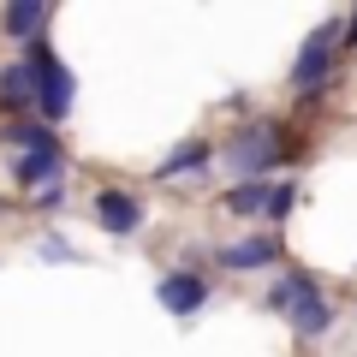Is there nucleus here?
<instances>
[{"label": "nucleus", "instance_id": "1", "mask_svg": "<svg viewBox=\"0 0 357 357\" xmlns=\"http://www.w3.org/2000/svg\"><path fill=\"white\" fill-rule=\"evenodd\" d=\"M268 310H286L292 328L304 333V340L328 333V321H333L328 298H321V286L310 280V274H286V280H274V286H268Z\"/></svg>", "mask_w": 357, "mask_h": 357}, {"label": "nucleus", "instance_id": "2", "mask_svg": "<svg viewBox=\"0 0 357 357\" xmlns=\"http://www.w3.org/2000/svg\"><path fill=\"white\" fill-rule=\"evenodd\" d=\"M24 66L36 72V107H42L48 119H66V114H72V89H77V84H72V72L60 66V54H54L48 42H30V48H24Z\"/></svg>", "mask_w": 357, "mask_h": 357}, {"label": "nucleus", "instance_id": "3", "mask_svg": "<svg viewBox=\"0 0 357 357\" xmlns=\"http://www.w3.org/2000/svg\"><path fill=\"white\" fill-rule=\"evenodd\" d=\"M333 48H340V42H333V24H321L316 36L304 42V48H298V66H292V89L298 96H321V84H328V72H333Z\"/></svg>", "mask_w": 357, "mask_h": 357}, {"label": "nucleus", "instance_id": "4", "mask_svg": "<svg viewBox=\"0 0 357 357\" xmlns=\"http://www.w3.org/2000/svg\"><path fill=\"white\" fill-rule=\"evenodd\" d=\"M280 155H286V149H280V131H274V126H262V131H238V137L227 143V161L238 167L244 178H262L268 167L280 161Z\"/></svg>", "mask_w": 357, "mask_h": 357}, {"label": "nucleus", "instance_id": "5", "mask_svg": "<svg viewBox=\"0 0 357 357\" xmlns=\"http://www.w3.org/2000/svg\"><path fill=\"white\" fill-rule=\"evenodd\" d=\"M155 298H161V310H173V316H191V310L208 304V280L203 274H167V280L155 286Z\"/></svg>", "mask_w": 357, "mask_h": 357}, {"label": "nucleus", "instance_id": "6", "mask_svg": "<svg viewBox=\"0 0 357 357\" xmlns=\"http://www.w3.org/2000/svg\"><path fill=\"white\" fill-rule=\"evenodd\" d=\"M60 167H66L60 143H42V149H24V155H18L13 178H18V185H42V191H54V178H60Z\"/></svg>", "mask_w": 357, "mask_h": 357}, {"label": "nucleus", "instance_id": "7", "mask_svg": "<svg viewBox=\"0 0 357 357\" xmlns=\"http://www.w3.org/2000/svg\"><path fill=\"white\" fill-rule=\"evenodd\" d=\"M96 220H102L107 232L126 238V232L143 227V203H137V197H126V191H102V197H96Z\"/></svg>", "mask_w": 357, "mask_h": 357}, {"label": "nucleus", "instance_id": "8", "mask_svg": "<svg viewBox=\"0 0 357 357\" xmlns=\"http://www.w3.org/2000/svg\"><path fill=\"white\" fill-rule=\"evenodd\" d=\"M268 262H280V238L274 232H256V238H238L220 250V268H268Z\"/></svg>", "mask_w": 357, "mask_h": 357}, {"label": "nucleus", "instance_id": "9", "mask_svg": "<svg viewBox=\"0 0 357 357\" xmlns=\"http://www.w3.org/2000/svg\"><path fill=\"white\" fill-rule=\"evenodd\" d=\"M0 107H6V114H24V107H36V72H30L24 60L0 72Z\"/></svg>", "mask_w": 357, "mask_h": 357}, {"label": "nucleus", "instance_id": "10", "mask_svg": "<svg viewBox=\"0 0 357 357\" xmlns=\"http://www.w3.org/2000/svg\"><path fill=\"white\" fill-rule=\"evenodd\" d=\"M227 208L232 215H268L274 208V185L268 178H244L238 191H227Z\"/></svg>", "mask_w": 357, "mask_h": 357}, {"label": "nucleus", "instance_id": "11", "mask_svg": "<svg viewBox=\"0 0 357 357\" xmlns=\"http://www.w3.org/2000/svg\"><path fill=\"white\" fill-rule=\"evenodd\" d=\"M48 6H36V0H30V6H6V30H13V36L18 42H24V48H30V42H42V24H48Z\"/></svg>", "mask_w": 357, "mask_h": 357}, {"label": "nucleus", "instance_id": "12", "mask_svg": "<svg viewBox=\"0 0 357 357\" xmlns=\"http://www.w3.org/2000/svg\"><path fill=\"white\" fill-rule=\"evenodd\" d=\"M208 161V143H185L178 155H167L161 161V178H173V173H191V167H203Z\"/></svg>", "mask_w": 357, "mask_h": 357}, {"label": "nucleus", "instance_id": "13", "mask_svg": "<svg viewBox=\"0 0 357 357\" xmlns=\"http://www.w3.org/2000/svg\"><path fill=\"white\" fill-rule=\"evenodd\" d=\"M6 143H18V155H24V149H42V143H60V137L48 126H18V131H6Z\"/></svg>", "mask_w": 357, "mask_h": 357}, {"label": "nucleus", "instance_id": "14", "mask_svg": "<svg viewBox=\"0 0 357 357\" xmlns=\"http://www.w3.org/2000/svg\"><path fill=\"white\" fill-rule=\"evenodd\" d=\"M292 197H298L292 185H274V208H268V215H286V208H292Z\"/></svg>", "mask_w": 357, "mask_h": 357}, {"label": "nucleus", "instance_id": "15", "mask_svg": "<svg viewBox=\"0 0 357 357\" xmlns=\"http://www.w3.org/2000/svg\"><path fill=\"white\" fill-rule=\"evenodd\" d=\"M351 42H357V18H351Z\"/></svg>", "mask_w": 357, "mask_h": 357}]
</instances>
